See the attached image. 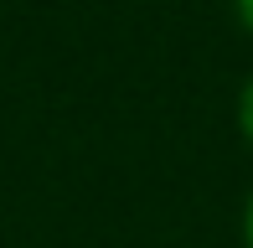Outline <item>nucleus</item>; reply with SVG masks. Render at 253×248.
Returning <instances> with one entry per match:
<instances>
[{"mask_svg": "<svg viewBox=\"0 0 253 248\" xmlns=\"http://www.w3.org/2000/svg\"><path fill=\"white\" fill-rule=\"evenodd\" d=\"M233 129H238V140L253 150V73L238 83V98H233Z\"/></svg>", "mask_w": 253, "mask_h": 248, "instance_id": "1", "label": "nucleus"}, {"mask_svg": "<svg viewBox=\"0 0 253 248\" xmlns=\"http://www.w3.org/2000/svg\"><path fill=\"white\" fill-rule=\"evenodd\" d=\"M227 10H233V21H238V31L253 41V0H227Z\"/></svg>", "mask_w": 253, "mask_h": 248, "instance_id": "2", "label": "nucleus"}, {"mask_svg": "<svg viewBox=\"0 0 253 248\" xmlns=\"http://www.w3.org/2000/svg\"><path fill=\"white\" fill-rule=\"evenodd\" d=\"M238 238H243V248H253V186L243 197V217H238Z\"/></svg>", "mask_w": 253, "mask_h": 248, "instance_id": "3", "label": "nucleus"}, {"mask_svg": "<svg viewBox=\"0 0 253 248\" xmlns=\"http://www.w3.org/2000/svg\"><path fill=\"white\" fill-rule=\"evenodd\" d=\"M129 5H150V0H129Z\"/></svg>", "mask_w": 253, "mask_h": 248, "instance_id": "4", "label": "nucleus"}]
</instances>
